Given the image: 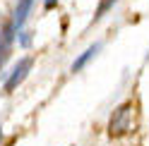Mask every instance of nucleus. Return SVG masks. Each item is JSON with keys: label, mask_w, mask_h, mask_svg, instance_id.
Returning <instances> with one entry per match:
<instances>
[{"label": "nucleus", "mask_w": 149, "mask_h": 146, "mask_svg": "<svg viewBox=\"0 0 149 146\" xmlns=\"http://www.w3.org/2000/svg\"><path fill=\"white\" fill-rule=\"evenodd\" d=\"M116 0H101V5H99V10H96V14H94V19H101V17H104V12L108 10L111 5H113Z\"/></svg>", "instance_id": "nucleus-5"}, {"label": "nucleus", "mask_w": 149, "mask_h": 146, "mask_svg": "<svg viewBox=\"0 0 149 146\" xmlns=\"http://www.w3.org/2000/svg\"><path fill=\"white\" fill-rule=\"evenodd\" d=\"M0 141H3V132H0Z\"/></svg>", "instance_id": "nucleus-7"}, {"label": "nucleus", "mask_w": 149, "mask_h": 146, "mask_svg": "<svg viewBox=\"0 0 149 146\" xmlns=\"http://www.w3.org/2000/svg\"><path fill=\"white\" fill-rule=\"evenodd\" d=\"M31 5H34V0H19V3H17V10H15V17H12V26L15 29H19V26L26 22V17H29V12H31Z\"/></svg>", "instance_id": "nucleus-3"}, {"label": "nucleus", "mask_w": 149, "mask_h": 146, "mask_svg": "<svg viewBox=\"0 0 149 146\" xmlns=\"http://www.w3.org/2000/svg\"><path fill=\"white\" fill-rule=\"evenodd\" d=\"M31 65H34L31 58H22L19 62H17V67L10 72V77H7V81H5V91H15L17 86H19L22 81L26 79V74H29Z\"/></svg>", "instance_id": "nucleus-2"}, {"label": "nucleus", "mask_w": 149, "mask_h": 146, "mask_svg": "<svg viewBox=\"0 0 149 146\" xmlns=\"http://www.w3.org/2000/svg\"><path fill=\"white\" fill-rule=\"evenodd\" d=\"M99 48H101V43H94V45H89V48H87V50L82 53V55H79L77 60L72 62V72H79V70H82V67H84L87 62H89V60H91V58H94L96 53H99Z\"/></svg>", "instance_id": "nucleus-4"}, {"label": "nucleus", "mask_w": 149, "mask_h": 146, "mask_svg": "<svg viewBox=\"0 0 149 146\" xmlns=\"http://www.w3.org/2000/svg\"><path fill=\"white\" fill-rule=\"evenodd\" d=\"M130 115H132V105L130 103H123L118 108V110H113V115H111V122H108V132L111 134H125L130 129Z\"/></svg>", "instance_id": "nucleus-1"}, {"label": "nucleus", "mask_w": 149, "mask_h": 146, "mask_svg": "<svg viewBox=\"0 0 149 146\" xmlns=\"http://www.w3.org/2000/svg\"><path fill=\"white\" fill-rule=\"evenodd\" d=\"M55 3H58V0H43V7H46V10H53Z\"/></svg>", "instance_id": "nucleus-6"}]
</instances>
